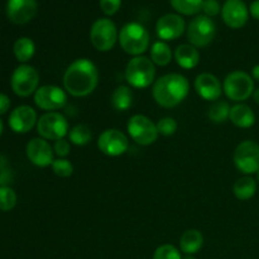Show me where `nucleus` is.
<instances>
[{"instance_id": "obj_1", "label": "nucleus", "mask_w": 259, "mask_h": 259, "mask_svg": "<svg viewBox=\"0 0 259 259\" xmlns=\"http://www.w3.org/2000/svg\"><path fill=\"white\" fill-rule=\"evenodd\" d=\"M98 82V67L88 58H78L73 61L63 75L65 90L75 98H83L93 94Z\"/></svg>"}, {"instance_id": "obj_2", "label": "nucleus", "mask_w": 259, "mask_h": 259, "mask_svg": "<svg viewBox=\"0 0 259 259\" xmlns=\"http://www.w3.org/2000/svg\"><path fill=\"white\" fill-rule=\"evenodd\" d=\"M190 82L181 73H167L159 77L152 88V95L159 106L171 109L187 98Z\"/></svg>"}, {"instance_id": "obj_3", "label": "nucleus", "mask_w": 259, "mask_h": 259, "mask_svg": "<svg viewBox=\"0 0 259 259\" xmlns=\"http://www.w3.org/2000/svg\"><path fill=\"white\" fill-rule=\"evenodd\" d=\"M119 43L121 50L128 55L142 56L149 47V33L139 23H128L119 33Z\"/></svg>"}, {"instance_id": "obj_4", "label": "nucleus", "mask_w": 259, "mask_h": 259, "mask_svg": "<svg viewBox=\"0 0 259 259\" xmlns=\"http://www.w3.org/2000/svg\"><path fill=\"white\" fill-rule=\"evenodd\" d=\"M125 80L132 88L147 89L154 82L156 66L149 58L144 56H137L132 58L125 67Z\"/></svg>"}, {"instance_id": "obj_5", "label": "nucleus", "mask_w": 259, "mask_h": 259, "mask_svg": "<svg viewBox=\"0 0 259 259\" xmlns=\"http://www.w3.org/2000/svg\"><path fill=\"white\" fill-rule=\"evenodd\" d=\"M223 91L232 101L243 103L254 93V81L252 76L244 71H233L225 77Z\"/></svg>"}, {"instance_id": "obj_6", "label": "nucleus", "mask_w": 259, "mask_h": 259, "mask_svg": "<svg viewBox=\"0 0 259 259\" xmlns=\"http://www.w3.org/2000/svg\"><path fill=\"white\" fill-rule=\"evenodd\" d=\"M90 40L94 48L100 52H108L113 50L116 40H119V33L115 23L108 18H100L95 20L91 25Z\"/></svg>"}, {"instance_id": "obj_7", "label": "nucleus", "mask_w": 259, "mask_h": 259, "mask_svg": "<svg viewBox=\"0 0 259 259\" xmlns=\"http://www.w3.org/2000/svg\"><path fill=\"white\" fill-rule=\"evenodd\" d=\"M217 34V25L211 18L197 15L187 27V39L196 48H204L211 45Z\"/></svg>"}, {"instance_id": "obj_8", "label": "nucleus", "mask_w": 259, "mask_h": 259, "mask_svg": "<svg viewBox=\"0 0 259 259\" xmlns=\"http://www.w3.org/2000/svg\"><path fill=\"white\" fill-rule=\"evenodd\" d=\"M37 132L46 141H58L68 134V121L61 113L50 111L43 114L37 121Z\"/></svg>"}, {"instance_id": "obj_9", "label": "nucleus", "mask_w": 259, "mask_h": 259, "mask_svg": "<svg viewBox=\"0 0 259 259\" xmlns=\"http://www.w3.org/2000/svg\"><path fill=\"white\" fill-rule=\"evenodd\" d=\"M126 129L136 143L141 144V146H151L158 138V131H157V125L146 115L142 114H137L129 119L128 124H126Z\"/></svg>"}, {"instance_id": "obj_10", "label": "nucleus", "mask_w": 259, "mask_h": 259, "mask_svg": "<svg viewBox=\"0 0 259 259\" xmlns=\"http://www.w3.org/2000/svg\"><path fill=\"white\" fill-rule=\"evenodd\" d=\"M234 164L242 174H257L259 171V144L254 141H243L234 151Z\"/></svg>"}, {"instance_id": "obj_11", "label": "nucleus", "mask_w": 259, "mask_h": 259, "mask_svg": "<svg viewBox=\"0 0 259 259\" xmlns=\"http://www.w3.org/2000/svg\"><path fill=\"white\" fill-rule=\"evenodd\" d=\"M12 89L20 98H27L38 90L39 73L33 66L20 65L12 75Z\"/></svg>"}, {"instance_id": "obj_12", "label": "nucleus", "mask_w": 259, "mask_h": 259, "mask_svg": "<svg viewBox=\"0 0 259 259\" xmlns=\"http://www.w3.org/2000/svg\"><path fill=\"white\" fill-rule=\"evenodd\" d=\"M98 147L101 153L109 157H118L129 148V139L119 129H106L99 136Z\"/></svg>"}, {"instance_id": "obj_13", "label": "nucleus", "mask_w": 259, "mask_h": 259, "mask_svg": "<svg viewBox=\"0 0 259 259\" xmlns=\"http://www.w3.org/2000/svg\"><path fill=\"white\" fill-rule=\"evenodd\" d=\"M34 103L42 110H60L67 103V95L58 86L45 85L34 93Z\"/></svg>"}, {"instance_id": "obj_14", "label": "nucleus", "mask_w": 259, "mask_h": 259, "mask_svg": "<svg viewBox=\"0 0 259 259\" xmlns=\"http://www.w3.org/2000/svg\"><path fill=\"white\" fill-rule=\"evenodd\" d=\"M222 17L228 27L240 29L247 24L249 10L243 0H227L222 8Z\"/></svg>"}, {"instance_id": "obj_15", "label": "nucleus", "mask_w": 259, "mask_h": 259, "mask_svg": "<svg viewBox=\"0 0 259 259\" xmlns=\"http://www.w3.org/2000/svg\"><path fill=\"white\" fill-rule=\"evenodd\" d=\"M25 152H27L28 159L37 167L52 166L55 161L53 158L55 151L52 146L43 138H33L32 141H29Z\"/></svg>"}, {"instance_id": "obj_16", "label": "nucleus", "mask_w": 259, "mask_h": 259, "mask_svg": "<svg viewBox=\"0 0 259 259\" xmlns=\"http://www.w3.org/2000/svg\"><path fill=\"white\" fill-rule=\"evenodd\" d=\"M37 0H8L7 15L14 24H25L37 14Z\"/></svg>"}, {"instance_id": "obj_17", "label": "nucleus", "mask_w": 259, "mask_h": 259, "mask_svg": "<svg viewBox=\"0 0 259 259\" xmlns=\"http://www.w3.org/2000/svg\"><path fill=\"white\" fill-rule=\"evenodd\" d=\"M186 29V24L181 15L166 14L157 20V35L163 40H175L181 37Z\"/></svg>"}, {"instance_id": "obj_18", "label": "nucleus", "mask_w": 259, "mask_h": 259, "mask_svg": "<svg viewBox=\"0 0 259 259\" xmlns=\"http://www.w3.org/2000/svg\"><path fill=\"white\" fill-rule=\"evenodd\" d=\"M37 113L28 105H20L12 111L9 116V126L15 133L24 134L37 125Z\"/></svg>"}, {"instance_id": "obj_19", "label": "nucleus", "mask_w": 259, "mask_h": 259, "mask_svg": "<svg viewBox=\"0 0 259 259\" xmlns=\"http://www.w3.org/2000/svg\"><path fill=\"white\" fill-rule=\"evenodd\" d=\"M194 86L197 95L206 101H212L214 103V101L219 100L220 96H222V83H220L219 78L215 75H212V73H200L195 78Z\"/></svg>"}, {"instance_id": "obj_20", "label": "nucleus", "mask_w": 259, "mask_h": 259, "mask_svg": "<svg viewBox=\"0 0 259 259\" xmlns=\"http://www.w3.org/2000/svg\"><path fill=\"white\" fill-rule=\"evenodd\" d=\"M229 119L238 128H250L255 123V114L247 104H235L230 108Z\"/></svg>"}, {"instance_id": "obj_21", "label": "nucleus", "mask_w": 259, "mask_h": 259, "mask_svg": "<svg viewBox=\"0 0 259 259\" xmlns=\"http://www.w3.org/2000/svg\"><path fill=\"white\" fill-rule=\"evenodd\" d=\"M175 60L185 70L195 68L200 62V53L192 45H180L175 51Z\"/></svg>"}, {"instance_id": "obj_22", "label": "nucleus", "mask_w": 259, "mask_h": 259, "mask_svg": "<svg viewBox=\"0 0 259 259\" xmlns=\"http://www.w3.org/2000/svg\"><path fill=\"white\" fill-rule=\"evenodd\" d=\"M202 244H204V237L201 232L196 229L186 230L180 238V249L185 254L194 255L201 249Z\"/></svg>"}, {"instance_id": "obj_23", "label": "nucleus", "mask_w": 259, "mask_h": 259, "mask_svg": "<svg viewBox=\"0 0 259 259\" xmlns=\"http://www.w3.org/2000/svg\"><path fill=\"white\" fill-rule=\"evenodd\" d=\"M233 192L238 200L247 201V200L252 199L257 192V182L250 176L242 177L235 181L234 186H233Z\"/></svg>"}, {"instance_id": "obj_24", "label": "nucleus", "mask_w": 259, "mask_h": 259, "mask_svg": "<svg viewBox=\"0 0 259 259\" xmlns=\"http://www.w3.org/2000/svg\"><path fill=\"white\" fill-rule=\"evenodd\" d=\"M133 104V91L128 86H119L111 95V105L115 110L125 111Z\"/></svg>"}, {"instance_id": "obj_25", "label": "nucleus", "mask_w": 259, "mask_h": 259, "mask_svg": "<svg viewBox=\"0 0 259 259\" xmlns=\"http://www.w3.org/2000/svg\"><path fill=\"white\" fill-rule=\"evenodd\" d=\"M14 56L19 62H28L30 58L34 56L35 52V46L30 38L28 37H22L19 39L15 40L14 47Z\"/></svg>"}, {"instance_id": "obj_26", "label": "nucleus", "mask_w": 259, "mask_h": 259, "mask_svg": "<svg viewBox=\"0 0 259 259\" xmlns=\"http://www.w3.org/2000/svg\"><path fill=\"white\" fill-rule=\"evenodd\" d=\"M172 60V51L166 42L153 43L151 48V61L157 66H167Z\"/></svg>"}, {"instance_id": "obj_27", "label": "nucleus", "mask_w": 259, "mask_h": 259, "mask_svg": "<svg viewBox=\"0 0 259 259\" xmlns=\"http://www.w3.org/2000/svg\"><path fill=\"white\" fill-rule=\"evenodd\" d=\"M230 105L225 100H217L211 104L207 110V116L214 123H224L229 119Z\"/></svg>"}, {"instance_id": "obj_28", "label": "nucleus", "mask_w": 259, "mask_h": 259, "mask_svg": "<svg viewBox=\"0 0 259 259\" xmlns=\"http://www.w3.org/2000/svg\"><path fill=\"white\" fill-rule=\"evenodd\" d=\"M172 8L184 15H195L202 10L204 0H169Z\"/></svg>"}, {"instance_id": "obj_29", "label": "nucleus", "mask_w": 259, "mask_h": 259, "mask_svg": "<svg viewBox=\"0 0 259 259\" xmlns=\"http://www.w3.org/2000/svg\"><path fill=\"white\" fill-rule=\"evenodd\" d=\"M68 138L70 142L75 146H86L90 143L93 134H91L90 128L85 124H77L68 132Z\"/></svg>"}, {"instance_id": "obj_30", "label": "nucleus", "mask_w": 259, "mask_h": 259, "mask_svg": "<svg viewBox=\"0 0 259 259\" xmlns=\"http://www.w3.org/2000/svg\"><path fill=\"white\" fill-rule=\"evenodd\" d=\"M17 205V194L9 186L0 187V210L10 211Z\"/></svg>"}, {"instance_id": "obj_31", "label": "nucleus", "mask_w": 259, "mask_h": 259, "mask_svg": "<svg viewBox=\"0 0 259 259\" xmlns=\"http://www.w3.org/2000/svg\"><path fill=\"white\" fill-rule=\"evenodd\" d=\"M14 174H13L12 166L5 156L0 154V187L8 186L13 182Z\"/></svg>"}, {"instance_id": "obj_32", "label": "nucleus", "mask_w": 259, "mask_h": 259, "mask_svg": "<svg viewBox=\"0 0 259 259\" xmlns=\"http://www.w3.org/2000/svg\"><path fill=\"white\" fill-rule=\"evenodd\" d=\"M52 169L55 175H57L58 177H62V179L70 177L73 174L72 163L66 158L55 159L52 163Z\"/></svg>"}, {"instance_id": "obj_33", "label": "nucleus", "mask_w": 259, "mask_h": 259, "mask_svg": "<svg viewBox=\"0 0 259 259\" xmlns=\"http://www.w3.org/2000/svg\"><path fill=\"white\" fill-rule=\"evenodd\" d=\"M153 259H182L181 253L175 245L163 244L156 249Z\"/></svg>"}, {"instance_id": "obj_34", "label": "nucleus", "mask_w": 259, "mask_h": 259, "mask_svg": "<svg viewBox=\"0 0 259 259\" xmlns=\"http://www.w3.org/2000/svg\"><path fill=\"white\" fill-rule=\"evenodd\" d=\"M157 125V131H158L159 134L164 137L174 136L177 131V121L175 120L171 116H166V118L159 119Z\"/></svg>"}, {"instance_id": "obj_35", "label": "nucleus", "mask_w": 259, "mask_h": 259, "mask_svg": "<svg viewBox=\"0 0 259 259\" xmlns=\"http://www.w3.org/2000/svg\"><path fill=\"white\" fill-rule=\"evenodd\" d=\"M121 7V0H100V8L105 15H114Z\"/></svg>"}, {"instance_id": "obj_36", "label": "nucleus", "mask_w": 259, "mask_h": 259, "mask_svg": "<svg viewBox=\"0 0 259 259\" xmlns=\"http://www.w3.org/2000/svg\"><path fill=\"white\" fill-rule=\"evenodd\" d=\"M53 151H55L56 156H58V158H65V157H67L71 152L70 142L66 141L65 138L58 139V141L55 142Z\"/></svg>"}, {"instance_id": "obj_37", "label": "nucleus", "mask_w": 259, "mask_h": 259, "mask_svg": "<svg viewBox=\"0 0 259 259\" xmlns=\"http://www.w3.org/2000/svg\"><path fill=\"white\" fill-rule=\"evenodd\" d=\"M202 10L206 14V17H215L220 13L222 8L220 4L217 0H204V4H202Z\"/></svg>"}, {"instance_id": "obj_38", "label": "nucleus", "mask_w": 259, "mask_h": 259, "mask_svg": "<svg viewBox=\"0 0 259 259\" xmlns=\"http://www.w3.org/2000/svg\"><path fill=\"white\" fill-rule=\"evenodd\" d=\"M10 108V99L5 94H0V115L7 113Z\"/></svg>"}, {"instance_id": "obj_39", "label": "nucleus", "mask_w": 259, "mask_h": 259, "mask_svg": "<svg viewBox=\"0 0 259 259\" xmlns=\"http://www.w3.org/2000/svg\"><path fill=\"white\" fill-rule=\"evenodd\" d=\"M249 13L252 14V17L254 18V19L259 20V0H255V2H253L252 4H250Z\"/></svg>"}, {"instance_id": "obj_40", "label": "nucleus", "mask_w": 259, "mask_h": 259, "mask_svg": "<svg viewBox=\"0 0 259 259\" xmlns=\"http://www.w3.org/2000/svg\"><path fill=\"white\" fill-rule=\"evenodd\" d=\"M252 77L253 80L259 81V65H255L254 67L252 68Z\"/></svg>"}, {"instance_id": "obj_41", "label": "nucleus", "mask_w": 259, "mask_h": 259, "mask_svg": "<svg viewBox=\"0 0 259 259\" xmlns=\"http://www.w3.org/2000/svg\"><path fill=\"white\" fill-rule=\"evenodd\" d=\"M253 100H254L255 104H258L259 105V89H257V90H254V93H253Z\"/></svg>"}, {"instance_id": "obj_42", "label": "nucleus", "mask_w": 259, "mask_h": 259, "mask_svg": "<svg viewBox=\"0 0 259 259\" xmlns=\"http://www.w3.org/2000/svg\"><path fill=\"white\" fill-rule=\"evenodd\" d=\"M182 259H196L194 257V255H191V254H185L184 257H182Z\"/></svg>"}, {"instance_id": "obj_43", "label": "nucleus", "mask_w": 259, "mask_h": 259, "mask_svg": "<svg viewBox=\"0 0 259 259\" xmlns=\"http://www.w3.org/2000/svg\"><path fill=\"white\" fill-rule=\"evenodd\" d=\"M2 133H3V123L2 120H0V136H2Z\"/></svg>"}, {"instance_id": "obj_44", "label": "nucleus", "mask_w": 259, "mask_h": 259, "mask_svg": "<svg viewBox=\"0 0 259 259\" xmlns=\"http://www.w3.org/2000/svg\"><path fill=\"white\" fill-rule=\"evenodd\" d=\"M257 181L259 182V171L257 172Z\"/></svg>"}]
</instances>
